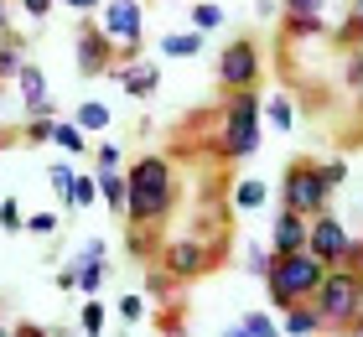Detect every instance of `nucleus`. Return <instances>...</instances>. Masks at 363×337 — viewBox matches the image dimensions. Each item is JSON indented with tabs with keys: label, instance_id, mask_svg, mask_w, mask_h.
<instances>
[{
	"label": "nucleus",
	"instance_id": "nucleus-1",
	"mask_svg": "<svg viewBox=\"0 0 363 337\" xmlns=\"http://www.w3.org/2000/svg\"><path fill=\"white\" fill-rule=\"evenodd\" d=\"M177 208V166L172 156H135V166H125V223L156 228L167 223Z\"/></svg>",
	"mask_w": 363,
	"mask_h": 337
},
{
	"label": "nucleus",
	"instance_id": "nucleus-2",
	"mask_svg": "<svg viewBox=\"0 0 363 337\" xmlns=\"http://www.w3.org/2000/svg\"><path fill=\"white\" fill-rule=\"evenodd\" d=\"M259 114H265V94L244 89V94H228L223 99V114H218V161H244L259 150Z\"/></svg>",
	"mask_w": 363,
	"mask_h": 337
},
{
	"label": "nucleus",
	"instance_id": "nucleus-3",
	"mask_svg": "<svg viewBox=\"0 0 363 337\" xmlns=\"http://www.w3.org/2000/svg\"><path fill=\"white\" fill-rule=\"evenodd\" d=\"M311 311L322 316V332L348 337L353 322L363 316V275L358 270H327V280L311 296Z\"/></svg>",
	"mask_w": 363,
	"mask_h": 337
},
{
	"label": "nucleus",
	"instance_id": "nucleus-4",
	"mask_svg": "<svg viewBox=\"0 0 363 337\" xmlns=\"http://www.w3.org/2000/svg\"><path fill=\"white\" fill-rule=\"evenodd\" d=\"M327 280V265L311 260L306 249L301 255H275L270 260V275H265V291H270V306L275 311H291L301 306V301L317 296V285Z\"/></svg>",
	"mask_w": 363,
	"mask_h": 337
},
{
	"label": "nucleus",
	"instance_id": "nucleus-5",
	"mask_svg": "<svg viewBox=\"0 0 363 337\" xmlns=\"http://www.w3.org/2000/svg\"><path fill=\"white\" fill-rule=\"evenodd\" d=\"M327 202H333V187L322 182V166L317 161H291L286 177H280V208L317 218V213H327Z\"/></svg>",
	"mask_w": 363,
	"mask_h": 337
},
{
	"label": "nucleus",
	"instance_id": "nucleus-6",
	"mask_svg": "<svg viewBox=\"0 0 363 337\" xmlns=\"http://www.w3.org/2000/svg\"><path fill=\"white\" fill-rule=\"evenodd\" d=\"M306 255L311 260H322L327 270H353V255H358V239L348 233V223L327 208L311 218V228H306Z\"/></svg>",
	"mask_w": 363,
	"mask_h": 337
},
{
	"label": "nucleus",
	"instance_id": "nucleus-7",
	"mask_svg": "<svg viewBox=\"0 0 363 337\" xmlns=\"http://www.w3.org/2000/svg\"><path fill=\"white\" fill-rule=\"evenodd\" d=\"M259 67H265L259 42L255 37H234V42H223L218 57H213V78H218V89L244 94V89H259Z\"/></svg>",
	"mask_w": 363,
	"mask_h": 337
},
{
	"label": "nucleus",
	"instance_id": "nucleus-8",
	"mask_svg": "<svg viewBox=\"0 0 363 337\" xmlns=\"http://www.w3.org/2000/svg\"><path fill=\"white\" fill-rule=\"evenodd\" d=\"M228 244V239H223ZM223 244H197V239H167L161 244V270L177 280V285H192V280H203L213 265L223 260Z\"/></svg>",
	"mask_w": 363,
	"mask_h": 337
},
{
	"label": "nucleus",
	"instance_id": "nucleus-9",
	"mask_svg": "<svg viewBox=\"0 0 363 337\" xmlns=\"http://www.w3.org/2000/svg\"><path fill=\"white\" fill-rule=\"evenodd\" d=\"M73 47H78V73L84 78H104L109 67H114V42L104 37V26L94 21V16H84V21H78V37H73Z\"/></svg>",
	"mask_w": 363,
	"mask_h": 337
},
{
	"label": "nucleus",
	"instance_id": "nucleus-10",
	"mask_svg": "<svg viewBox=\"0 0 363 337\" xmlns=\"http://www.w3.org/2000/svg\"><path fill=\"white\" fill-rule=\"evenodd\" d=\"M99 26H104V37L114 47H140L145 42V11H140V0H104Z\"/></svg>",
	"mask_w": 363,
	"mask_h": 337
},
{
	"label": "nucleus",
	"instance_id": "nucleus-11",
	"mask_svg": "<svg viewBox=\"0 0 363 337\" xmlns=\"http://www.w3.org/2000/svg\"><path fill=\"white\" fill-rule=\"evenodd\" d=\"M306 228H311V218L280 208L275 223H270V255H301L306 249Z\"/></svg>",
	"mask_w": 363,
	"mask_h": 337
},
{
	"label": "nucleus",
	"instance_id": "nucleus-12",
	"mask_svg": "<svg viewBox=\"0 0 363 337\" xmlns=\"http://www.w3.org/2000/svg\"><path fill=\"white\" fill-rule=\"evenodd\" d=\"M109 73L125 83L130 99H151V94L161 89V67H156V62H130V67H109Z\"/></svg>",
	"mask_w": 363,
	"mask_h": 337
},
{
	"label": "nucleus",
	"instance_id": "nucleus-13",
	"mask_svg": "<svg viewBox=\"0 0 363 337\" xmlns=\"http://www.w3.org/2000/svg\"><path fill=\"white\" fill-rule=\"evenodd\" d=\"M322 332V316L311 311V301H301V306L280 311V337H317Z\"/></svg>",
	"mask_w": 363,
	"mask_h": 337
},
{
	"label": "nucleus",
	"instance_id": "nucleus-14",
	"mask_svg": "<svg viewBox=\"0 0 363 337\" xmlns=\"http://www.w3.org/2000/svg\"><path fill=\"white\" fill-rule=\"evenodd\" d=\"M21 62H26V37L21 31H6V37H0V83H16Z\"/></svg>",
	"mask_w": 363,
	"mask_h": 337
},
{
	"label": "nucleus",
	"instance_id": "nucleus-15",
	"mask_svg": "<svg viewBox=\"0 0 363 337\" xmlns=\"http://www.w3.org/2000/svg\"><path fill=\"white\" fill-rule=\"evenodd\" d=\"M16 94H21V104H42V99H52V94H47V73L37 62H21V73H16Z\"/></svg>",
	"mask_w": 363,
	"mask_h": 337
},
{
	"label": "nucleus",
	"instance_id": "nucleus-16",
	"mask_svg": "<svg viewBox=\"0 0 363 337\" xmlns=\"http://www.w3.org/2000/svg\"><path fill=\"white\" fill-rule=\"evenodd\" d=\"M265 202H270V187L259 177H239L234 182V208L239 213H255V208H265Z\"/></svg>",
	"mask_w": 363,
	"mask_h": 337
},
{
	"label": "nucleus",
	"instance_id": "nucleus-17",
	"mask_svg": "<svg viewBox=\"0 0 363 337\" xmlns=\"http://www.w3.org/2000/svg\"><path fill=\"white\" fill-rule=\"evenodd\" d=\"M161 53L177 57V62L197 57V53H203V31H167V37H161Z\"/></svg>",
	"mask_w": 363,
	"mask_h": 337
},
{
	"label": "nucleus",
	"instance_id": "nucleus-18",
	"mask_svg": "<svg viewBox=\"0 0 363 337\" xmlns=\"http://www.w3.org/2000/svg\"><path fill=\"white\" fill-rule=\"evenodd\" d=\"M94 182H99V197H104V208L125 218V172H94Z\"/></svg>",
	"mask_w": 363,
	"mask_h": 337
},
{
	"label": "nucleus",
	"instance_id": "nucleus-19",
	"mask_svg": "<svg viewBox=\"0 0 363 337\" xmlns=\"http://www.w3.org/2000/svg\"><path fill=\"white\" fill-rule=\"evenodd\" d=\"M73 125L84 130V135H99V130H109V104H99V99H84V104L73 109Z\"/></svg>",
	"mask_w": 363,
	"mask_h": 337
},
{
	"label": "nucleus",
	"instance_id": "nucleus-20",
	"mask_svg": "<svg viewBox=\"0 0 363 337\" xmlns=\"http://www.w3.org/2000/svg\"><path fill=\"white\" fill-rule=\"evenodd\" d=\"M125 249H130L135 260H156V255H161L156 233H151V228H140V223H130V233H125Z\"/></svg>",
	"mask_w": 363,
	"mask_h": 337
},
{
	"label": "nucleus",
	"instance_id": "nucleus-21",
	"mask_svg": "<svg viewBox=\"0 0 363 337\" xmlns=\"http://www.w3.org/2000/svg\"><path fill=\"white\" fill-rule=\"evenodd\" d=\"M52 145H62L68 156H84V150H94V145H89V135L78 130L73 120H57V135H52Z\"/></svg>",
	"mask_w": 363,
	"mask_h": 337
},
{
	"label": "nucleus",
	"instance_id": "nucleus-22",
	"mask_svg": "<svg viewBox=\"0 0 363 337\" xmlns=\"http://www.w3.org/2000/svg\"><path fill=\"white\" fill-rule=\"evenodd\" d=\"M104 322H109L104 301H84V306H78V332H84V337H99V332H104Z\"/></svg>",
	"mask_w": 363,
	"mask_h": 337
},
{
	"label": "nucleus",
	"instance_id": "nucleus-23",
	"mask_svg": "<svg viewBox=\"0 0 363 337\" xmlns=\"http://www.w3.org/2000/svg\"><path fill=\"white\" fill-rule=\"evenodd\" d=\"M327 16H286V37H327Z\"/></svg>",
	"mask_w": 363,
	"mask_h": 337
},
{
	"label": "nucleus",
	"instance_id": "nucleus-24",
	"mask_svg": "<svg viewBox=\"0 0 363 337\" xmlns=\"http://www.w3.org/2000/svg\"><path fill=\"white\" fill-rule=\"evenodd\" d=\"M239 327L250 332V337H280V322H275L270 311H259V306H255V311H244V316H239Z\"/></svg>",
	"mask_w": 363,
	"mask_h": 337
},
{
	"label": "nucleus",
	"instance_id": "nucleus-25",
	"mask_svg": "<svg viewBox=\"0 0 363 337\" xmlns=\"http://www.w3.org/2000/svg\"><path fill=\"white\" fill-rule=\"evenodd\" d=\"M73 182H78V172H73L68 161H57L52 172H47V187L57 192V202H62V208H68V197H73Z\"/></svg>",
	"mask_w": 363,
	"mask_h": 337
},
{
	"label": "nucleus",
	"instance_id": "nucleus-26",
	"mask_svg": "<svg viewBox=\"0 0 363 337\" xmlns=\"http://www.w3.org/2000/svg\"><path fill=\"white\" fill-rule=\"evenodd\" d=\"M265 120H270L275 130H291V125H296V109H291L286 94H270V99H265Z\"/></svg>",
	"mask_w": 363,
	"mask_h": 337
},
{
	"label": "nucleus",
	"instance_id": "nucleus-27",
	"mask_svg": "<svg viewBox=\"0 0 363 337\" xmlns=\"http://www.w3.org/2000/svg\"><path fill=\"white\" fill-rule=\"evenodd\" d=\"M223 26V6H213V0H203V6H192V31H218Z\"/></svg>",
	"mask_w": 363,
	"mask_h": 337
},
{
	"label": "nucleus",
	"instance_id": "nucleus-28",
	"mask_svg": "<svg viewBox=\"0 0 363 337\" xmlns=\"http://www.w3.org/2000/svg\"><path fill=\"white\" fill-rule=\"evenodd\" d=\"M94 202H99V182L78 172V182H73V197H68V208H94Z\"/></svg>",
	"mask_w": 363,
	"mask_h": 337
},
{
	"label": "nucleus",
	"instance_id": "nucleus-29",
	"mask_svg": "<svg viewBox=\"0 0 363 337\" xmlns=\"http://www.w3.org/2000/svg\"><path fill=\"white\" fill-rule=\"evenodd\" d=\"M52 135H57V120H26L21 140L26 145H52Z\"/></svg>",
	"mask_w": 363,
	"mask_h": 337
},
{
	"label": "nucleus",
	"instance_id": "nucleus-30",
	"mask_svg": "<svg viewBox=\"0 0 363 337\" xmlns=\"http://www.w3.org/2000/svg\"><path fill=\"white\" fill-rule=\"evenodd\" d=\"M0 228L6 233H26V213L16 208V197H0Z\"/></svg>",
	"mask_w": 363,
	"mask_h": 337
},
{
	"label": "nucleus",
	"instance_id": "nucleus-31",
	"mask_svg": "<svg viewBox=\"0 0 363 337\" xmlns=\"http://www.w3.org/2000/svg\"><path fill=\"white\" fill-rule=\"evenodd\" d=\"M109 280V260L104 265H89V270H78V291L84 296H99V285Z\"/></svg>",
	"mask_w": 363,
	"mask_h": 337
},
{
	"label": "nucleus",
	"instance_id": "nucleus-32",
	"mask_svg": "<svg viewBox=\"0 0 363 337\" xmlns=\"http://www.w3.org/2000/svg\"><path fill=\"white\" fill-rule=\"evenodd\" d=\"M104 255H109V249H104V239H89L84 249H78V255L68 260L73 270H89V265H104Z\"/></svg>",
	"mask_w": 363,
	"mask_h": 337
},
{
	"label": "nucleus",
	"instance_id": "nucleus-33",
	"mask_svg": "<svg viewBox=\"0 0 363 337\" xmlns=\"http://www.w3.org/2000/svg\"><path fill=\"white\" fill-rule=\"evenodd\" d=\"M270 260H275V255H265L259 244H250V249H244V270H250V275H259V280L270 275Z\"/></svg>",
	"mask_w": 363,
	"mask_h": 337
},
{
	"label": "nucleus",
	"instance_id": "nucleus-34",
	"mask_svg": "<svg viewBox=\"0 0 363 337\" xmlns=\"http://www.w3.org/2000/svg\"><path fill=\"white\" fill-rule=\"evenodd\" d=\"M177 291V280L167 275V270H151V275H145V296L151 301H161V296H172Z\"/></svg>",
	"mask_w": 363,
	"mask_h": 337
},
{
	"label": "nucleus",
	"instance_id": "nucleus-35",
	"mask_svg": "<svg viewBox=\"0 0 363 337\" xmlns=\"http://www.w3.org/2000/svg\"><path fill=\"white\" fill-rule=\"evenodd\" d=\"M94 161H99V172H120V145H114V140H99V145H94Z\"/></svg>",
	"mask_w": 363,
	"mask_h": 337
},
{
	"label": "nucleus",
	"instance_id": "nucleus-36",
	"mask_svg": "<svg viewBox=\"0 0 363 337\" xmlns=\"http://www.w3.org/2000/svg\"><path fill=\"white\" fill-rule=\"evenodd\" d=\"M317 166H322V182H327L333 192L342 187V182H348V161H342V156H337V161H317Z\"/></svg>",
	"mask_w": 363,
	"mask_h": 337
},
{
	"label": "nucleus",
	"instance_id": "nucleus-37",
	"mask_svg": "<svg viewBox=\"0 0 363 337\" xmlns=\"http://www.w3.org/2000/svg\"><path fill=\"white\" fill-rule=\"evenodd\" d=\"M26 233H42V239H52V233H57V213H26Z\"/></svg>",
	"mask_w": 363,
	"mask_h": 337
},
{
	"label": "nucleus",
	"instance_id": "nucleus-38",
	"mask_svg": "<svg viewBox=\"0 0 363 337\" xmlns=\"http://www.w3.org/2000/svg\"><path fill=\"white\" fill-rule=\"evenodd\" d=\"M327 0H280V16H322Z\"/></svg>",
	"mask_w": 363,
	"mask_h": 337
},
{
	"label": "nucleus",
	"instance_id": "nucleus-39",
	"mask_svg": "<svg viewBox=\"0 0 363 337\" xmlns=\"http://www.w3.org/2000/svg\"><path fill=\"white\" fill-rule=\"evenodd\" d=\"M342 78H348V89H363V53H348V62H342Z\"/></svg>",
	"mask_w": 363,
	"mask_h": 337
},
{
	"label": "nucleus",
	"instance_id": "nucleus-40",
	"mask_svg": "<svg viewBox=\"0 0 363 337\" xmlns=\"http://www.w3.org/2000/svg\"><path fill=\"white\" fill-rule=\"evenodd\" d=\"M120 316H125V322H140V316H145V296H125L120 301Z\"/></svg>",
	"mask_w": 363,
	"mask_h": 337
},
{
	"label": "nucleus",
	"instance_id": "nucleus-41",
	"mask_svg": "<svg viewBox=\"0 0 363 337\" xmlns=\"http://www.w3.org/2000/svg\"><path fill=\"white\" fill-rule=\"evenodd\" d=\"M16 6H21V11L31 16V21H42V16H52V6H57V0H16Z\"/></svg>",
	"mask_w": 363,
	"mask_h": 337
},
{
	"label": "nucleus",
	"instance_id": "nucleus-42",
	"mask_svg": "<svg viewBox=\"0 0 363 337\" xmlns=\"http://www.w3.org/2000/svg\"><path fill=\"white\" fill-rule=\"evenodd\" d=\"M57 291H78V270L73 265H57Z\"/></svg>",
	"mask_w": 363,
	"mask_h": 337
},
{
	"label": "nucleus",
	"instance_id": "nucleus-43",
	"mask_svg": "<svg viewBox=\"0 0 363 337\" xmlns=\"http://www.w3.org/2000/svg\"><path fill=\"white\" fill-rule=\"evenodd\" d=\"M57 6H68L78 16H89V11H104V0H57Z\"/></svg>",
	"mask_w": 363,
	"mask_h": 337
},
{
	"label": "nucleus",
	"instance_id": "nucleus-44",
	"mask_svg": "<svg viewBox=\"0 0 363 337\" xmlns=\"http://www.w3.org/2000/svg\"><path fill=\"white\" fill-rule=\"evenodd\" d=\"M11 337H47V327H42V322H16Z\"/></svg>",
	"mask_w": 363,
	"mask_h": 337
},
{
	"label": "nucleus",
	"instance_id": "nucleus-45",
	"mask_svg": "<svg viewBox=\"0 0 363 337\" xmlns=\"http://www.w3.org/2000/svg\"><path fill=\"white\" fill-rule=\"evenodd\" d=\"M255 16H259V21H275V16H280V0H255Z\"/></svg>",
	"mask_w": 363,
	"mask_h": 337
},
{
	"label": "nucleus",
	"instance_id": "nucleus-46",
	"mask_svg": "<svg viewBox=\"0 0 363 337\" xmlns=\"http://www.w3.org/2000/svg\"><path fill=\"white\" fill-rule=\"evenodd\" d=\"M11 31V11H6V0H0V37Z\"/></svg>",
	"mask_w": 363,
	"mask_h": 337
},
{
	"label": "nucleus",
	"instance_id": "nucleus-47",
	"mask_svg": "<svg viewBox=\"0 0 363 337\" xmlns=\"http://www.w3.org/2000/svg\"><path fill=\"white\" fill-rule=\"evenodd\" d=\"M47 337H73V327H47Z\"/></svg>",
	"mask_w": 363,
	"mask_h": 337
},
{
	"label": "nucleus",
	"instance_id": "nucleus-48",
	"mask_svg": "<svg viewBox=\"0 0 363 337\" xmlns=\"http://www.w3.org/2000/svg\"><path fill=\"white\" fill-rule=\"evenodd\" d=\"M223 337H250V332H244V327L234 322V327H223Z\"/></svg>",
	"mask_w": 363,
	"mask_h": 337
},
{
	"label": "nucleus",
	"instance_id": "nucleus-49",
	"mask_svg": "<svg viewBox=\"0 0 363 337\" xmlns=\"http://www.w3.org/2000/svg\"><path fill=\"white\" fill-rule=\"evenodd\" d=\"M353 270H358V275H363V239H358V255H353Z\"/></svg>",
	"mask_w": 363,
	"mask_h": 337
},
{
	"label": "nucleus",
	"instance_id": "nucleus-50",
	"mask_svg": "<svg viewBox=\"0 0 363 337\" xmlns=\"http://www.w3.org/2000/svg\"><path fill=\"white\" fill-rule=\"evenodd\" d=\"M0 337H11V322H6V306H0Z\"/></svg>",
	"mask_w": 363,
	"mask_h": 337
},
{
	"label": "nucleus",
	"instance_id": "nucleus-51",
	"mask_svg": "<svg viewBox=\"0 0 363 337\" xmlns=\"http://www.w3.org/2000/svg\"><path fill=\"white\" fill-rule=\"evenodd\" d=\"M353 16H358V21H363V0H353Z\"/></svg>",
	"mask_w": 363,
	"mask_h": 337
}]
</instances>
